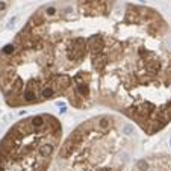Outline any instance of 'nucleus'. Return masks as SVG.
Returning a JSON list of instances; mask_svg holds the SVG:
<instances>
[{"label":"nucleus","mask_w":171,"mask_h":171,"mask_svg":"<svg viewBox=\"0 0 171 171\" xmlns=\"http://www.w3.org/2000/svg\"><path fill=\"white\" fill-rule=\"evenodd\" d=\"M0 92L11 108L104 106L154 135L171 123V26L145 5L53 0L0 50Z\"/></svg>","instance_id":"obj_1"},{"label":"nucleus","mask_w":171,"mask_h":171,"mask_svg":"<svg viewBox=\"0 0 171 171\" xmlns=\"http://www.w3.org/2000/svg\"><path fill=\"white\" fill-rule=\"evenodd\" d=\"M126 171H171V154L156 153L136 159Z\"/></svg>","instance_id":"obj_4"},{"label":"nucleus","mask_w":171,"mask_h":171,"mask_svg":"<svg viewBox=\"0 0 171 171\" xmlns=\"http://www.w3.org/2000/svg\"><path fill=\"white\" fill-rule=\"evenodd\" d=\"M62 139V124L52 114L21 118L0 141V171H49Z\"/></svg>","instance_id":"obj_3"},{"label":"nucleus","mask_w":171,"mask_h":171,"mask_svg":"<svg viewBox=\"0 0 171 171\" xmlns=\"http://www.w3.org/2000/svg\"><path fill=\"white\" fill-rule=\"evenodd\" d=\"M138 147V127L118 114L80 123L58 147L52 171H126Z\"/></svg>","instance_id":"obj_2"}]
</instances>
